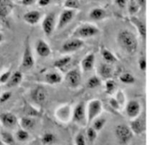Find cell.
<instances>
[{
  "label": "cell",
  "instance_id": "obj_23",
  "mask_svg": "<svg viewBox=\"0 0 155 145\" xmlns=\"http://www.w3.org/2000/svg\"><path fill=\"white\" fill-rule=\"evenodd\" d=\"M45 80L47 82L50 84H58L61 81L62 78L58 73L56 72H51V73L47 74L45 76Z\"/></svg>",
  "mask_w": 155,
  "mask_h": 145
},
{
  "label": "cell",
  "instance_id": "obj_32",
  "mask_svg": "<svg viewBox=\"0 0 155 145\" xmlns=\"http://www.w3.org/2000/svg\"><path fill=\"white\" fill-rule=\"evenodd\" d=\"M101 84V81H100L99 78L97 77H92L88 80L87 82V87L90 89L95 88V87H98Z\"/></svg>",
  "mask_w": 155,
  "mask_h": 145
},
{
  "label": "cell",
  "instance_id": "obj_15",
  "mask_svg": "<svg viewBox=\"0 0 155 145\" xmlns=\"http://www.w3.org/2000/svg\"><path fill=\"white\" fill-rule=\"evenodd\" d=\"M130 129L133 134L140 135L145 130V122L141 118L136 119L130 124Z\"/></svg>",
  "mask_w": 155,
  "mask_h": 145
},
{
  "label": "cell",
  "instance_id": "obj_24",
  "mask_svg": "<svg viewBox=\"0 0 155 145\" xmlns=\"http://www.w3.org/2000/svg\"><path fill=\"white\" fill-rule=\"evenodd\" d=\"M21 125L25 130L28 131L33 129L35 126V120L31 117H23L21 120Z\"/></svg>",
  "mask_w": 155,
  "mask_h": 145
},
{
  "label": "cell",
  "instance_id": "obj_48",
  "mask_svg": "<svg viewBox=\"0 0 155 145\" xmlns=\"http://www.w3.org/2000/svg\"><path fill=\"white\" fill-rule=\"evenodd\" d=\"M58 1H61V0H58Z\"/></svg>",
  "mask_w": 155,
  "mask_h": 145
},
{
  "label": "cell",
  "instance_id": "obj_5",
  "mask_svg": "<svg viewBox=\"0 0 155 145\" xmlns=\"http://www.w3.org/2000/svg\"><path fill=\"white\" fill-rule=\"evenodd\" d=\"M101 102L99 100H92L88 106L87 111V120L88 123H91L94 119L101 113Z\"/></svg>",
  "mask_w": 155,
  "mask_h": 145
},
{
  "label": "cell",
  "instance_id": "obj_26",
  "mask_svg": "<svg viewBox=\"0 0 155 145\" xmlns=\"http://www.w3.org/2000/svg\"><path fill=\"white\" fill-rule=\"evenodd\" d=\"M55 140L56 138L54 134L50 133V132L44 134L42 137V144L45 145H49L52 144V143L55 141Z\"/></svg>",
  "mask_w": 155,
  "mask_h": 145
},
{
  "label": "cell",
  "instance_id": "obj_22",
  "mask_svg": "<svg viewBox=\"0 0 155 145\" xmlns=\"http://www.w3.org/2000/svg\"><path fill=\"white\" fill-rule=\"evenodd\" d=\"M106 13L104 10L101 8H94L91 11L90 14H89V17L91 19L95 20H101L105 17Z\"/></svg>",
  "mask_w": 155,
  "mask_h": 145
},
{
  "label": "cell",
  "instance_id": "obj_17",
  "mask_svg": "<svg viewBox=\"0 0 155 145\" xmlns=\"http://www.w3.org/2000/svg\"><path fill=\"white\" fill-rule=\"evenodd\" d=\"M40 18L41 14L38 11H31L24 15V20H25V22L30 25H34V24L37 23Z\"/></svg>",
  "mask_w": 155,
  "mask_h": 145
},
{
  "label": "cell",
  "instance_id": "obj_1",
  "mask_svg": "<svg viewBox=\"0 0 155 145\" xmlns=\"http://www.w3.org/2000/svg\"><path fill=\"white\" fill-rule=\"evenodd\" d=\"M117 42L120 48L129 54H134L138 49V41L135 35L127 29H123L117 35Z\"/></svg>",
  "mask_w": 155,
  "mask_h": 145
},
{
  "label": "cell",
  "instance_id": "obj_33",
  "mask_svg": "<svg viewBox=\"0 0 155 145\" xmlns=\"http://www.w3.org/2000/svg\"><path fill=\"white\" fill-rule=\"evenodd\" d=\"M71 58L69 57H64V58L60 59V60H57V61L54 62V67L56 68H62L64 66H67L68 63L71 62Z\"/></svg>",
  "mask_w": 155,
  "mask_h": 145
},
{
  "label": "cell",
  "instance_id": "obj_9",
  "mask_svg": "<svg viewBox=\"0 0 155 145\" xmlns=\"http://www.w3.org/2000/svg\"><path fill=\"white\" fill-rule=\"evenodd\" d=\"M74 17V10L71 9H66L61 12L59 17L58 23V29H62L68 25L73 20Z\"/></svg>",
  "mask_w": 155,
  "mask_h": 145
},
{
  "label": "cell",
  "instance_id": "obj_12",
  "mask_svg": "<svg viewBox=\"0 0 155 145\" xmlns=\"http://www.w3.org/2000/svg\"><path fill=\"white\" fill-rule=\"evenodd\" d=\"M66 80L70 86L73 87H78L81 81V75L80 72L77 69L70 71L68 73L66 77Z\"/></svg>",
  "mask_w": 155,
  "mask_h": 145
},
{
  "label": "cell",
  "instance_id": "obj_2",
  "mask_svg": "<svg viewBox=\"0 0 155 145\" xmlns=\"http://www.w3.org/2000/svg\"><path fill=\"white\" fill-rule=\"evenodd\" d=\"M115 135L119 142L122 144H127L133 137L130 127L124 124L118 125L115 128Z\"/></svg>",
  "mask_w": 155,
  "mask_h": 145
},
{
  "label": "cell",
  "instance_id": "obj_3",
  "mask_svg": "<svg viewBox=\"0 0 155 145\" xmlns=\"http://www.w3.org/2000/svg\"><path fill=\"white\" fill-rule=\"evenodd\" d=\"M34 65V59L31 52V48L30 45V40L29 36L27 38L25 42V47H24V54H23L22 66L24 69H31Z\"/></svg>",
  "mask_w": 155,
  "mask_h": 145
},
{
  "label": "cell",
  "instance_id": "obj_45",
  "mask_svg": "<svg viewBox=\"0 0 155 145\" xmlns=\"http://www.w3.org/2000/svg\"><path fill=\"white\" fill-rule=\"evenodd\" d=\"M3 40H4V36H3V35L0 32V43L2 42Z\"/></svg>",
  "mask_w": 155,
  "mask_h": 145
},
{
  "label": "cell",
  "instance_id": "obj_4",
  "mask_svg": "<svg viewBox=\"0 0 155 145\" xmlns=\"http://www.w3.org/2000/svg\"><path fill=\"white\" fill-rule=\"evenodd\" d=\"M99 33L98 28L92 25H84L80 26L74 33V36L79 38H89Z\"/></svg>",
  "mask_w": 155,
  "mask_h": 145
},
{
  "label": "cell",
  "instance_id": "obj_29",
  "mask_svg": "<svg viewBox=\"0 0 155 145\" xmlns=\"http://www.w3.org/2000/svg\"><path fill=\"white\" fill-rule=\"evenodd\" d=\"M120 80L121 82L124 83V84H133L135 82V78L130 73H124L120 77Z\"/></svg>",
  "mask_w": 155,
  "mask_h": 145
},
{
  "label": "cell",
  "instance_id": "obj_8",
  "mask_svg": "<svg viewBox=\"0 0 155 145\" xmlns=\"http://www.w3.org/2000/svg\"><path fill=\"white\" fill-rule=\"evenodd\" d=\"M84 45L83 41L79 39H71V40L68 41L62 45L61 50L64 52H72L75 51L81 48Z\"/></svg>",
  "mask_w": 155,
  "mask_h": 145
},
{
  "label": "cell",
  "instance_id": "obj_46",
  "mask_svg": "<svg viewBox=\"0 0 155 145\" xmlns=\"http://www.w3.org/2000/svg\"><path fill=\"white\" fill-rule=\"evenodd\" d=\"M2 63H3V60H2V58L0 57V68H1L2 66Z\"/></svg>",
  "mask_w": 155,
  "mask_h": 145
},
{
  "label": "cell",
  "instance_id": "obj_39",
  "mask_svg": "<svg viewBox=\"0 0 155 145\" xmlns=\"http://www.w3.org/2000/svg\"><path fill=\"white\" fill-rule=\"evenodd\" d=\"M12 96V93L11 92H5L0 96V103H4L7 102Z\"/></svg>",
  "mask_w": 155,
  "mask_h": 145
},
{
  "label": "cell",
  "instance_id": "obj_28",
  "mask_svg": "<svg viewBox=\"0 0 155 145\" xmlns=\"http://www.w3.org/2000/svg\"><path fill=\"white\" fill-rule=\"evenodd\" d=\"M16 138L19 141H26L29 138L28 132L24 129H19L16 133Z\"/></svg>",
  "mask_w": 155,
  "mask_h": 145
},
{
  "label": "cell",
  "instance_id": "obj_31",
  "mask_svg": "<svg viewBox=\"0 0 155 145\" xmlns=\"http://www.w3.org/2000/svg\"><path fill=\"white\" fill-rule=\"evenodd\" d=\"M64 6L68 9H78L80 7V4L79 0H66L64 3Z\"/></svg>",
  "mask_w": 155,
  "mask_h": 145
},
{
  "label": "cell",
  "instance_id": "obj_30",
  "mask_svg": "<svg viewBox=\"0 0 155 145\" xmlns=\"http://www.w3.org/2000/svg\"><path fill=\"white\" fill-rule=\"evenodd\" d=\"M105 123H106L105 119L98 118L93 122V124H92V128H93L95 131H97V132H98V131H100L101 129H102V128L104 127Z\"/></svg>",
  "mask_w": 155,
  "mask_h": 145
},
{
  "label": "cell",
  "instance_id": "obj_21",
  "mask_svg": "<svg viewBox=\"0 0 155 145\" xmlns=\"http://www.w3.org/2000/svg\"><path fill=\"white\" fill-rule=\"evenodd\" d=\"M0 139L2 141L3 144L8 145H13L15 144V138L13 135L8 132L6 131H2L0 132Z\"/></svg>",
  "mask_w": 155,
  "mask_h": 145
},
{
  "label": "cell",
  "instance_id": "obj_42",
  "mask_svg": "<svg viewBox=\"0 0 155 145\" xmlns=\"http://www.w3.org/2000/svg\"><path fill=\"white\" fill-rule=\"evenodd\" d=\"M51 2V0H38V5L41 7H45Z\"/></svg>",
  "mask_w": 155,
  "mask_h": 145
},
{
  "label": "cell",
  "instance_id": "obj_18",
  "mask_svg": "<svg viewBox=\"0 0 155 145\" xmlns=\"http://www.w3.org/2000/svg\"><path fill=\"white\" fill-rule=\"evenodd\" d=\"M22 78L23 75L21 74V72H15V73H13L11 75L8 81L6 82V86L8 88L16 87V86H18L21 83V81H22Z\"/></svg>",
  "mask_w": 155,
  "mask_h": 145
},
{
  "label": "cell",
  "instance_id": "obj_36",
  "mask_svg": "<svg viewBox=\"0 0 155 145\" xmlns=\"http://www.w3.org/2000/svg\"><path fill=\"white\" fill-rule=\"evenodd\" d=\"M139 5L136 2V0H131L130 3V14H135L139 10Z\"/></svg>",
  "mask_w": 155,
  "mask_h": 145
},
{
  "label": "cell",
  "instance_id": "obj_38",
  "mask_svg": "<svg viewBox=\"0 0 155 145\" xmlns=\"http://www.w3.org/2000/svg\"><path fill=\"white\" fill-rule=\"evenodd\" d=\"M115 88V84L113 81H108L106 83V91L108 93H110L114 91Z\"/></svg>",
  "mask_w": 155,
  "mask_h": 145
},
{
  "label": "cell",
  "instance_id": "obj_11",
  "mask_svg": "<svg viewBox=\"0 0 155 145\" xmlns=\"http://www.w3.org/2000/svg\"><path fill=\"white\" fill-rule=\"evenodd\" d=\"M13 9V5L10 0H0V19L5 20Z\"/></svg>",
  "mask_w": 155,
  "mask_h": 145
},
{
  "label": "cell",
  "instance_id": "obj_10",
  "mask_svg": "<svg viewBox=\"0 0 155 145\" xmlns=\"http://www.w3.org/2000/svg\"><path fill=\"white\" fill-rule=\"evenodd\" d=\"M0 121L6 128H13L18 123L17 117L13 114L8 112L0 114Z\"/></svg>",
  "mask_w": 155,
  "mask_h": 145
},
{
  "label": "cell",
  "instance_id": "obj_19",
  "mask_svg": "<svg viewBox=\"0 0 155 145\" xmlns=\"http://www.w3.org/2000/svg\"><path fill=\"white\" fill-rule=\"evenodd\" d=\"M95 55L92 54L86 56L82 61V67L85 72H89L93 69L95 63Z\"/></svg>",
  "mask_w": 155,
  "mask_h": 145
},
{
  "label": "cell",
  "instance_id": "obj_27",
  "mask_svg": "<svg viewBox=\"0 0 155 145\" xmlns=\"http://www.w3.org/2000/svg\"><path fill=\"white\" fill-rule=\"evenodd\" d=\"M101 54H102V57L104 58V60L106 62H107V63H114V62H116L117 60L115 58L114 55L111 52H110L108 50H103L102 52H101Z\"/></svg>",
  "mask_w": 155,
  "mask_h": 145
},
{
  "label": "cell",
  "instance_id": "obj_7",
  "mask_svg": "<svg viewBox=\"0 0 155 145\" xmlns=\"http://www.w3.org/2000/svg\"><path fill=\"white\" fill-rule=\"evenodd\" d=\"M32 98L35 102L39 105H43L48 99V92L43 87H37L32 93Z\"/></svg>",
  "mask_w": 155,
  "mask_h": 145
},
{
  "label": "cell",
  "instance_id": "obj_37",
  "mask_svg": "<svg viewBox=\"0 0 155 145\" xmlns=\"http://www.w3.org/2000/svg\"><path fill=\"white\" fill-rule=\"evenodd\" d=\"M139 67L140 69V70L145 72L146 70L147 67V63H146V59L145 57H142L139 60Z\"/></svg>",
  "mask_w": 155,
  "mask_h": 145
},
{
  "label": "cell",
  "instance_id": "obj_35",
  "mask_svg": "<svg viewBox=\"0 0 155 145\" xmlns=\"http://www.w3.org/2000/svg\"><path fill=\"white\" fill-rule=\"evenodd\" d=\"M76 145H86V138L83 133H79L75 138Z\"/></svg>",
  "mask_w": 155,
  "mask_h": 145
},
{
  "label": "cell",
  "instance_id": "obj_44",
  "mask_svg": "<svg viewBox=\"0 0 155 145\" xmlns=\"http://www.w3.org/2000/svg\"><path fill=\"white\" fill-rule=\"evenodd\" d=\"M136 1L140 6H145L146 4V0H136Z\"/></svg>",
  "mask_w": 155,
  "mask_h": 145
},
{
  "label": "cell",
  "instance_id": "obj_16",
  "mask_svg": "<svg viewBox=\"0 0 155 145\" xmlns=\"http://www.w3.org/2000/svg\"><path fill=\"white\" fill-rule=\"evenodd\" d=\"M36 50L37 54L42 57H48L51 54V50H50L49 46L43 40L38 41L37 43H36Z\"/></svg>",
  "mask_w": 155,
  "mask_h": 145
},
{
  "label": "cell",
  "instance_id": "obj_40",
  "mask_svg": "<svg viewBox=\"0 0 155 145\" xmlns=\"http://www.w3.org/2000/svg\"><path fill=\"white\" fill-rule=\"evenodd\" d=\"M10 76H11V71H8V72L3 73L2 75L0 76V82L6 83L8 81Z\"/></svg>",
  "mask_w": 155,
  "mask_h": 145
},
{
  "label": "cell",
  "instance_id": "obj_6",
  "mask_svg": "<svg viewBox=\"0 0 155 145\" xmlns=\"http://www.w3.org/2000/svg\"><path fill=\"white\" fill-rule=\"evenodd\" d=\"M54 22H55V15L54 13H49L44 18L42 23V30L45 35H51L54 28Z\"/></svg>",
  "mask_w": 155,
  "mask_h": 145
},
{
  "label": "cell",
  "instance_id": "obj_41",
  "mask_svg": "<svg viewBox=\"0 0 155 145\" xmlns=\"http://www.w3.org/2000/svg\"><path fill=\"white\" fill-rule=\"evenodd\" d=\"M128 1L129 0H115V2L117 5L118 7L121 8H124L126 7Z\"/></svg>",
  "mask_w": 155,
  "mask_h": 145
},
{
  "label": "cell",
  "instance_id": "obj_34",
  "mask_svg": "<svg viewBox=\"0 0 155 145\" xmlns=\"http://www.w3.org/2000/svg\"><path fill=\"white\" fill-rule=\"evenodd\" d=\"M86 135L89 141L90 142H93L97 138V131H95L92 127H89L86 131Z\"/></svg>",
  "mask_w": 155,
  "mask_h": 145
},
{
  "label": "cell",
  "instance_id": "obj_25",
  "mask_svg": "<svg viewBox=\"0 0 155 145\" xmlns=\"http://www.w3.org/2000/svg\"><path fill=\"white\" fill-rule=\"evenodd\" d=\"M99 73L104 78H109L112 76V68L107 64H102L99 67Z\"/></svg>",
  "mask_w": 155,
  "mask_h": 145
},
{
  "label": "cell",
  "instance_id": "obj_13",
  "mask_svg": "<svg viewBox=\"0 0 155 145\" xmlns=\"http://www.w3.org/2000/svg\"><path fill=\"white\" fill-rule=\"evenodd\" d=\"M141 107L137 101H130L127 106V114L130 118H136L139 114Z\"/></svg>",
  "mask_w": 155,
  "mask_h": 145
},
{
  "label": "cell",
  "instance_id": "obj_47",
  "mask_svg": "<svg viewBox=\"0 0 155 145\" xmlns=\"http://www.w3.org/2000/svg\"><path fill=\"white\" fill-rule=\"evenodd\" d=\"M0 145H4V144L2 143V141H1V139H0Z\"/></svg>",
  "mask_w": 155,
  "mask_h": 145
},
{
  "label": "cell",
  "instance_id": "obj_20",
  "mask_svg": "<svg viewBox=\"0 0 155 145\" xmlns=\"http://www.w3.org/2000/svg\"><path fill=\"white\" fill-rule=\"evenodd\" d=\"M131 21L136 26V28L138 29V31H139L140 35L143 39H145L146 38V26H145V24L142 21H141L140 20L134 17L131 18Z\"/></svg>",
  "mask_w": 155,
  "mask_h": 145
},
{
  "label": "cell",
  "instance_id": "obj_14",
  "mask_svg": "<svg viewBox=\"0 0 155 145\" xmlns=\"http://www.w3.org/2000/svg\"><path fill=\"white\" fill-rule=\"evenodd\" d=\"M85 117H86V110H85L84 104L81 102L77 105V106L74 109L73 120L76 123H81L84 120Z\"/></svg>",
  "mask_w": 155,
  "mask_h": 145
},
{
  "label": "cell",
  "instance_id": "obj_43",
  "mask_svg": "<svg viewBox=\"0 0 155 145\" xmlns=\"http://www.w3.org/2000/svg\"><path fill=\"white\" fill-rule=\"evenodd\" d=\"M36 1V0H22L21 2H22V4L24 5H30L33 4Z\"/></svg>",
  "mask_w": 155,
  "mask_h": 145
}]
</instances>
